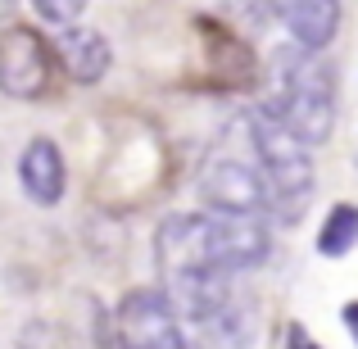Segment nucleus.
Here are the masks:
<instances>
[{
	"label": "nucleus",
	"mask_w": 358,
	"mask_h": 349,
	"mask_svg": "<svg viewBox=\"0 0 358 349\" xmlns=\"http://www.w3.org/2000/svg\"><path fill=\"white\" fill-rule=\"evenodd\" d=\"M272 236L259 218H231V213H173V218L159 222L155 236V259L164 272V286L186 277H236L250 272L268 259Z\"/></svg>",
	"instance_id": "1"
},
{
	"label": "nucleus",
	"mask_w": 358,
	"mask_h": 349,
	"mask_svg": "<svg viewBox=\"0 0 358 349\" xmlns=\"http://www.w3.org/2000/svg\"><path fill=\"white\" fill-rule=\"evenodd\" d=\"M250 145H254V159L263 168V182H268V213L277 222H299L313 200V145L295 136V131L281 122V114L272 105H259L250 118Z\"/></svg>",
	"instance_id": "2"
},
{
	"label": "nucleus",
	"mask_w": 358,
	"mask_h": 349,
	"mask_svg": "<svg viewBox=\"0 0 358 349\" xmlns=\"http://www.w3.org/2000/svg\"><path fill=\"white\" fill-rule=\"evenodd\" d=\"M281 114L290 131H295L304 145H322L336 127V78L322 64V50H295L281 55L277 64V100H268Z\"/></svg>",
	"instance_id": "3"
},
{
	"label": "nucleus",
	"mask_w": 358,
	"mask_h": 349,
	"mask_svg": "<svg viewBox=\"0 0 358 349\" xmlns=\"http://www.w3.org/2000/svg\"><path fill=\"white\" fill-rule=\"evenodd\" d=\"M200 200L213 213H231V218H259L268 213V182H263L259 159L241 155H209L200 168Z\"/></svg>",
	"instance_id": "4"
},
{
	"label": "nucleus",
	"mask_w": 358,
	"mask_h": 349,
	"mask_svg": "<svg viewBox=\"0 0 358 349\" xmlns=\"http://www.w3.org/2000/svg\"><path fill=\"white\" fill-rule=\"evenodd\" d=\"M118 349H186L182 322L164 286H136L118 299L114 313Z\"/></svg>",
	"instance_id": "5"
},
{
	"label": "nucleus",
	"mask_w": 358,
	"mask_h": 349,
	"mask_svg": "<svg viewBox=\"0 0 358 349\" xmlns=\"http://www.w3.org/2000/svg\"><path fill=\"white\" fill-rule=\"evenodd\" d=\"M55 45L36 27L9 23L0 32V91L14 100H41L50 91Z\"/></svg>",
	"instance_id": "6"
},
{
	"label": "nucleus",
	"mask_w": 358,
	"mask_h": 349,
	"mask_svg": "<svg viewBox=\"0 0 358 349\" xmlns=\"http://www.w3.org/2000/svg\"><path fill=\"white\" fill-rule=\"evenodd\" d=\"M18 182H23L27 200L50 209V204L64 200V182H69V168H64V155L50 136H32L18 155Z\"/></svg>",
	"instance_id": "7"
},
{
	"label": "nucleus",
	"mask_w": 358,
	"mask_h": 349,
	"mask_svg": "<svg viewBox=\"0 0 358 349\" xmlns=\"http://www.w3.org/2000/svg\"><path fill=\"white\" fill-rule=\"evenodd\" d=\"M55 59H59V69L69 73L78 87H96L100 78L109 73V64H114V50H109V41L96 32V27H64L59 41H55Z\"/></svg>",
	"instance_id": "8"
},
{
	"label": "nucleus",
	"mask_w": 358,
	"mask_h": 349,
	"mask_svg": "<svg viewBox=\"0 0 358 349\" xmlns=\"http://www.w3.org/2000/svg\"><path fill=\"white\" fill-rule=\"evenodd\" d=\"M268 9L286 23L295 45L308 50H327L341 27V0H268Z\"/></svg>",
	"instance_id": "9"
},
{
	"label": "nucleus",
	"mask_w": 358,
	"mask_h": 349,
	"mask_svg": "<svg viewBox=\"0 0 358 349\" xmlns=\"http://www.w3.org/2000/svg\"><path fill=\"white\" fill-rule=\"evenodd\" d=\"M358 245V204H331L322 232H317V254L322 259H345Z\"/></svg>",
	"instance_id": "10"
},
{
	"label": "nucleus",
	"mask_w": 358,
	"mask_h": 349,
	"mask_svg": "<svg viewBox=\"0 0 358 349\" xmlns=\"http://www.w3.org/2000/svg\"><path fill=\"white\" fill-rule=\"evenodd\" d=\"M87 5L91 0H32V9H36V18L41 23H50V27H78V18L87 14Z\"/></svg>",
	"instance_id": "11"
},
{
	"label": "nucleus",
	"mask_w": 358,
	"mask_h": 349,
	"mask_svg": "<svg viewBox=\"0 0 358 349\" xmlns=\"http://www.w3.org/2000/svg\"><path fill=\"white\" fill-rule=\"evenodd\" d=\"M286 349H322V345L308 336V327H299V322H295V327L286 332Z\"/></svg>",
	"instance_id": "12"
},
{
	"label": "nucleus",
	"mask_w": 358,
	"mask_h": 349,
	"mask_svg": "<svg viewBox=\"0 0 358 349\" xmlns=\"http://www.w3.org/2000/svg\"><path fill=\"white\" fill-rule=\"evenodd\" d=\"M345 327H350V336H354V345H358V299H350V304H345Z\"/></svg>",
	"instance_id": "13"
},
{
	"label": "nucleus",
	"mask_w": 358,
	"mask_h": 349,
	"mask_svg": "<svg viewBox=\"0 0 358 349\" xmlns=\"http://www.w3.org/2000/svg\"><path fill=\"white\" fill-rule=\"evenodd\" d=\"M9 9H14V0H0V18H9Z\"/></svg>",
	"instance_id": "14"
}]
</instances>
